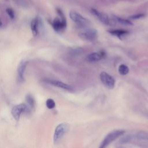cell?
Returning a JSON list of instances; mask_svg holds the SVG:
<instances>
[{"label":"cell","instance_id":"6da1fadb","mask_svg":"<svg viewBox=\"0 0 148 148\" xmlns=\"http://www.w3.org/2000/svg\"><path fill=\"white\" fill-rule=\"evenodd\" d=\"M78 35L80 38L84 41L93 42L97 38L98 31L96 29L92 28H84L79 31Z\"/></svg>","mask_w":148,"mask_h":148},{"label":"cell","instance_id":"7a4b0ae2","mask_svg":"<svg viewBox=\"0 0 148 148\" xmlns=\"http://www.w3.org/2000/svg\"><path fill=\"white\" fill-rule=\"evenodd\" d=\"M124 132L125 131L122 130H116L110 132L103 139L102 142L101 143V145L99 146V147L103 148L107 147L117 138L123 135L124 134Z\"/></svg>","mask_w":148,"mask_h":148},{"label":"cell","instance_id":"3957f363","mask_svg":"<svg viewBox=\"0 0 148 148\" xmlns=\"http://www.w3.org/2000/svg\"><path fill=\"white\" fill-rule=\"evenodd\" d=\"M69 128V124L66 123H60L56 127L53 136V140L55 144L58 143L61 140L64 135L68 132Z\"/></svg>","mask_w":148,"mask_h":148},{"label":"cell","instance_id":"277c9868","mask_svg":"<svg viewBox=\"0 0 148 148\" xmlns=\"http://www.w3.org/2000/svg\"><path fill=\"white\" fill-rule=\"evenodd\" d=\"M28 108L25 103H20L14 106L12 110L11 113L16 121H18L22 113L27 112Z\"/></svg>","mask_w":148,"mask_h":148},{"label":"cell","instance_id":"5b68a950","mask_svg":"<svg viewBox=\"0 0 148 148\" xmlns=\"http://www.w3.org/2000/svg\"><path fill=\"white\" fill-rule=\"evenodd\" d=\"M100 79L107 88L112 89L115 86V80L109 74L105 72H102L100 73Z\"/></svg>","mask_w":148,"mask_h":148},{"label":"cell","instance_id":"8992f818","mask_svg":"<svg viewBox=\"0 0 148 148\" xmlns=\"http://www.w3.org/2000/svg\"><path fill=\"white\" fill-rule=\"evenodd\" d=\"M69 17L72 21L79 25L85 26L89 23L88 20L75 11H71L69 13Z\"/></svg>","mask_w":148,"mask_h":148},{"label":"cell","instance_id":"52a82bcc","mask_svg":"<svg viewBox=\"0 0 148 148\" xmlns=\"http://www.w3.org/2000/svg\"><path fill=\"white\" fill-rule=\"evenodd\" d=\"M91 13L95 16L101 22L105 25H110L111 24L112 21L109 18V16L105 13L102 12L101 11L98 10L96 9L92 8L91 9Z\"/></svg>","mask_w":148,"mask_h":148},{"label":"cell","instance_id":"ba28073f","mask_svg":"<svg viewBox=\"0 0 148 148\" xmlns=\"http://www.w3.org/2000/svg\"><path fill=\"white\" fill-rule=\"evenodd\" d=\"M28 61L24 60H22L18 64L17 68V79L20 83L24 81V73L27 65Z\"/></svg>","mask_w":148,"mask_h":148},{"label":"cell","instance_id":"9c48e42d","mask_svg":"<svg viewBox=\"0 0 148 148\" xmlns=\"http://www.w3.org/2000/svg\"><path fill=\"white\" fill-rule=\"evenodd\" d=\"M52 26L56 31L58 32H63L66 27V22L62 21L58 17H56L52 22Z\"/></svg>","mask_w":148,"mask_h":148},{"label":"cell","instance_id":"30bf717a","mask_svg":"<svg viewBox=\"0 0 148 148\" xmlns=\"http://www.w3.org/2000/svg\"><path fill=\"white\" fill-rule=\"evenodd\" d=\"M45 82L48 83L49 84L53 85L55 87H59L60 88L68 90V91H72L73 90V88L72 86L67 84L64 82H62L61 81L58 80H50V79H47L45 80Z\"/></svg>","mask_w":148,"mask_h":148},{"label":"cell","instance_id":"8fae6325","mask_svg":"<svg viewBox=\"0 0 148 148\" xmlns=\"http://www.w3.org/2000/svg\"><path fill=\"white\" fill-rule=\"evenodd\" d=\"M105 56L106 54L104 51H101L100 53L94 52L88 54L86 58L90 62H97L101 60L102 58H103Z\"/></svg>","mask_w":148,"mask_h":148},{"label":"cell","instance_id":"7c38bea8","mask_svg":"<svg viewBox=\"0 0 148 148\" xmlns=\"http://www.w3.org/2000/svg\"><path fill=\"white\" fill-rule=\"evenodd\" d=\"M39 21L38 18H34L31 22V29L32 33L34 36H36L39 34Z\"/></svg>","mask_w":148,"mask_h":148},{"label":"cell","instance_id":"4fadbf2b","mask_svg":"<svg viewBox=\"0 0 148 148\" xmlns=\"http://www.w3.org/2000/svg\"><path fill=\"white\" fill-rule=\"evenodd\" d=\"M109 32L113 35L116 36L119 38L120 39H123V38L126 35L128 34V32L124 29H114V30H110Z\"/></svg>","mask_w":148,"mask_h":148},{"label":"cell","instance_id":"5bb4252c","mask_svg":"<svg viewBox=\"0 0 148 148\" xmlns=\"http://www.w3.org/2000/svg\"><path fill=\"white\" fill-rule=\"evenodd\" d=\"M25 101L28 109H32L35 106V99L33 97L31 94H28L25 97Z\"/></svg>","mask_w":148,"mask_h":148},{"label":"cell","instance_id":"9a60e30c","mask_svg":"<svg viewBox=\"0 0 148 148\" xmlns=\"http://www.w3.org/2000/svg\"><path fill=\"white\" fill-rule=\"evenodd\" d=\"M114 19L118 22L119 23L123 25H125V26H129V25H133L132 23L129 20L127 19H125V18H123L119 17H117V16H114Z\"/></svg>","mask_w":148,"mask_h":148},{"label":"cell","instance_id":"2e32d148","mask_svg":"<svg viewBox=\"0 0 148 148\" xmlns=\"http://www.w3.org/2000/svg\"><path fill=\"white\" fill-rule=\"evenodd\" d=\"M118 71L120 75H125L129 72V68L127 65L124 64H121L119 66Z\"/></svg>","mask_w":148,"mask_h":148},{"label":"cell","instance_id":"e0dca14e","mask_svg":"<svg viewBox=\"0 0 148 148\" xmlns=\"http://www.w3.org/2000/svg\"><path fill=\"white\" fill-rule=\"evenodd\" d=\"M136 138L140 140H148V132L146 131H140L136 134Z\"/></svg>","mask_w":148,"mask_h":148},{"label":"cell","instance_id":"ac0fdd59","mask_svg":"<svg viewBox=\"0 0 148 148\" xmlns=\"http://www.w3.org/2000/svg\"><path fill=\"white\" fill-rule=\"evenodd\" d=\"M46 105L47 106V108L48 109H53L55 108L56 106V103L54 102V101L53 99H51V98H49L46 100Z\"/></svg>","mask_w":148,"mask_h":148},{"label":"cell","instance_id":"d6986e66","mask_svg":"<svg viewBox=\"0 0 148 148\" xmlns=\"http://www.w3.org/2000/svg\"><path fill=\"white\" fill-rule=\"evenodd\" d=\"M146 16L145 13H137L135 14L134 15H132L130 16V18L133 19V20H136V19H139L141 18L144 17Z\"/></svg>","mask_w":148,"mask_h":148},{"label":"cell","instance_id":"ffe728a7","mask_svg":"<svg viewBox=\"0 0 148 148\" xmlns=\"http://www.w3.org/2000/svg\"><path fill=\"white\" fill-rule=\"evenodd\" d=\"M6 13H8V14L9 15V16L10 17V18L11 19H13L15 17V13L14 11L11 9V8H7L6 10Z\"/></svg>","mask_w":148,"mask_h":148},{"label":"cell","instance_id":"44dd1931","mask_svg":"<svg viewBox=\"0 0 148 148\" xmlns=\"http://www.w3.org/2000/svg\"><path fill=\"white\" fill-rule=\"evenodd\" d=\"M82 52V48H76L75 49H72L71 50V54L77 55L80 53Z\"/></svg>","mask_w":148,"mask_h":148},{"label":"cell","instance_id":"7402d4cb","mask_svg":"<svg viewBox=\"0 0 148 148\" xmlns=\"http://www.w3.org/2000/svg\"><path fill=\"white\" fill-rule=\"evenodd\" d=\"M17 3L18 5L22 6H27V3L25 0H14Z\"/></svg>","mask_w":148,"mask_h":148},{"label":"cell","instance_id":"603a6c76","mask_svg":"<svg viewBox=\"0 0 148 148\" xmlns=\"http://www.w3.org/2000/svg\"><path fill=\"white\" fill-rule=\"evenodd\" d=\"M129 140H130V138L128 136H126V137H124L123 139H121V141L122 143H125V142H128L129 141Z\"/></svg>","mask_w":148,"mask_h":148}]
</instances>
